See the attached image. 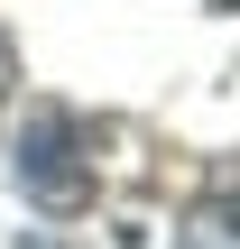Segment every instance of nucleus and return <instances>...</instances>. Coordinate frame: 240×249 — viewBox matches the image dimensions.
<instances>
[{"mask_svg":"<svg viewBox=\"0 0 240 249\" xmlns=\"http://www.w3.org/2000/svg\"><path fill=\"white\" fill-rule=\"evenodd\" d=\"M83 148H92V139H83V120H74L65 102L28 111V129H18V194L46 203V213H74V203L92 194V157H83Z\"/></svg>","mask_w":240,"mask_h":249,"instance_id":"nucleus-1","label":"nucleus"},{"mask_svg":"<svg viewBox=\"0 0 240 249\" xmlns=\"http://www.w3.org/2000/svg\"><path fill=\"white\" fill-rule=\"evenodd\" d=\"M176 249H240V194H203V203L185 213Z\"/></svg>","mask_w":240,"mask_h":249,"instance_id":"nucleus-2","label":"nucleus"},{"mask_svg":"<svg viewBox=\"0 0 240 249\" xmlns=\"http://www.w3.org/2000/svg\"><path fill=\"white\" fill-rule=\"evenodd\" d=\"M9 83H18V55H9V37H0V102H9Z\"/></svg>","mask_w":240,"mask_h":249,"instance_id":"nucleus-3","label":"nucleus"}]
</instances>
